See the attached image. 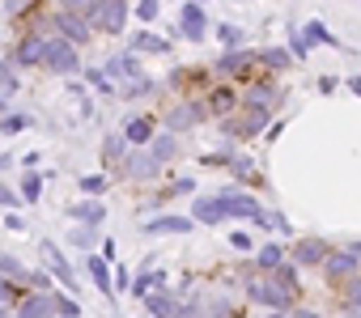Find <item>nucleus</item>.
I'll return each mask as SVG.
<instances>
[{
  "mask_svg": "<svg viewBox=\"0 0 361 318\" xmlns=\"http://www.w3.org/2000/svg\"><path fill=\"white\" fill-rule=\"evenodd\" d=\"M243 293H247V301L251 305H264V310H272V314H289V310H298V293H289L272 272H251V276H243Z\"/></svg>",
  "mask_w": 361,
  "mask_h": 318,
  "instance_id": "obj_1",
  "label": "nucleus"
},
{
  "mask_svg": "<svg viewBox=\"0 0 361 318\" xmlns=\"http://www.w3.org/2000/svg\"><path fill=\"white\" fill-rule=\"evenodd\" d=\"M264 72V64H259V51L255 47H230V51H221L213 64H209V77L213 81H234V85H247L251 77H259Z\"/></svg>",
  "mask_w": 361,
  "mask_h": 318,
  "instance_id": "obj_2",
  "label": "nucleus"
},
{
  "mask_svg": "<svg viewBox=\"0 0 361 318\" xmlns=\"http://www.w3.org/2000/svg\"><path fill=\"white\" fill-rule=\"evenodd\" d=\"M200 123H209V106H204L200 94H183V98H174V102L161 110V127H170L174 136H183V132H192V127H200Z\"/></svg>",
  "mask_w": 361,
  "mask_h": 318,
  "instance_id": "obj_3",
  "label": "nucleus"
},
{
  "mask_svg": "<svg viewBox=\"0 0 361 318\" xmlns=\"http://www.w3.org/2000/svg\"><path fill=\"white\" fill-rule=\"evenodd\" d=\"M115 183H157L161 179V162L145 148V144H128V153L115 162Z\"/></svg>",
  "mask_w": 361,
  "mask_h": 318,
  "instance_id": "obj_4",
  "label": "nucleus"
},
{
  "mask_svg": "<svg viewBox=\"0 0 361 318\" xmlns=\"http://www.w3.org/2000/svg\"><path fill=\"white\" fill-rule=\"evenodd\" d=\"M285 98H289V89H285L281 77H272V72H259V77H251L247 85H238V102H247V106H268V110H276V115H281Z\"/></svg>",
  "mask_w": 361,
  "mask_h": 318,
  "instance_id": "obj_5",
  "label": "nucleus"
},
{
  "mask_svg": "<svg viewBox=\"0 0 361 318\" xmlns=\"http://www.w3.org/2000/svg\"><path fill=\"white\" fill-rule=\"evenodd\" d=\"M43 68L51 77H77L81 72V47L60 39V34H47V51H43Z\"/></svg>",
  "mask_w": 361,
  "mask_h": 318,
  "instance_id": "obj_6",
  "label": "nucleus"
},
{
  "mask_svg": "<svg viewBox=\"0 0 361 318\" xmlns=\"http://www.w3.org/2000/svg\"><path fill=\"white\" fill-rule=\"evenodd\" d=\"M209 34V9L200 0H183L178 5V26L170 30V39H188V43H204Z\"/></svg>",
  "mask_w": 361,
  "mask_h": 318,
  "instance_id": "obj_7",
  "label": "nucleus"
},
{
  "mask_svg": "<svg viewBox=\"0 0 361 318\" xmlns=\"http://www.w3.org/2000/svg\"><path fill=\"white\" fill-rule=\"evenodd\" d=\"M43 51H47V34H39V30H22L5 60H9L18 72H26V68H43Z\"/></svg>",
  "mask_w": 361,
  "mask_h": 318,
  "instance_id": "obj_8",
  "label": "nucleus"
},
{
  "mask_svg": "<svg viewBox=\"0 0 361 318\" xmlns=\"http://www.w3.org/2000/svg\"><path fill=\"white\" fill-rule=\"evenodd\" d=\"M128 0H98V5H94V13L85 18L90 26H94V34H123V26H128Z\"/></svg>",
  "mask_w": 361,
  "mask_h": 318,
  "instance_id": "obj_9",
  "label": "nucleus"
},
{
  "mask_svg": "<svg viewBox=\"0 0 361 318\" xmlns=\"http://www.w3.org/2000/svg\"><path fill=\"white\" fill-rule=\"evenodd\" d=\"M192 221H196V225H226V221H234L230 196H226V191H217V196H196V200H192Z\"/></svg>",
  "mask_w": 361,
  "mask_h": 318,
  "instance_id": "obj_10",
  "label": "nucleus"
},
{
  "mask_svg": "<svg viewBox=\"0 0 361 318\" xmlns=\"http://www.w3.org/2000/svg\"><path fill=\"white\" fill-rule=\"evenodd\" d=\"M319 272L327 276V284L336 288L340 280H348L353 272H361V255H353L348 246H331L327 255H323V263H319Z\"/></svg>",
  "mask_w": 361,
  "mask_h": 318,
  "instance_id": "obj_11",
  "label": "nucleus"
},
{
  "mask_svg": "<svg viewBox=\"0 0 361 318\" xmlns=\"http://www.w3.org/2000/svg\"><path fill=\"white\" fill-rule=\"evenodd\" d=\"M51 30H56L60 39L77 43V47L94 43V26H90V22H85L81 13H68V9H51Z\"/></svg>",
  "mask_w": 361,
  "mask_h": 318,
  "instance_id": "obj_12",
  "label": "nucleus"
},
{
  "mask_svg": "<svg viewBox=\"0 0 361 318\" xmlns=\"http://www.w3.org/2000/svg\"><path fill=\"white\" fill-rule=\"evenodd\" d=\"M200 98H204V106H209V119H221V115L238 110V85H234V81H209V85L200 89Z\"/></svg>",
  "mask_w": 361,
  "mask_h": 318,
  "instance_id": "obj_13",
  "label": "nucleus"
},
{
  "mask_svg": "<svg viewBox=\"0 0 361 318\" xmlns=\"http://www.w3.org/2000/svg\"><path fill=\"white\" fill-rule=\"evenodd\" d=\"M13 314H22V318H47V314H56V288H22Z\"/></svg>",
  "mask_w": 361,
  "mask_h": 318,
  "instance_id": "obj_14",
  "label": "nucleus"
},
{
  "mask_svg": "<svg viewBox=\"0 0 361 318\" xmlns=\"http://www.w3.org/2000/svg\"><path fill=\"white\" fill-rule=\"evenodd\" d=\"M327 250H331V242H327V238H314V234H310V238H298V242L289 246V259H293V263H298V267L306 272V267H319Z\"/></svg>",
  "mask_w": 361,
  "mask_h": 318,
  "instance_id": "obj_15",
  "label": "nucleus"
},
{
  "mask_svg": "<svg viewBox=\"0 0 361 318\" xmlns=\"http://www.w3.org/2000/svg\"><path fill=\"white\" fill-rule=\"evenodd\" d=\"M39 250H43V259H47V272H51L68 293H77V272H73V263L60 255V246H56L51 238H43V242H39Z\"/></svg>",
  "mask_w": 361,
  "mask_h": 318,
  "instance_id": "obj_16",
  "label": "nucleus"
},
{
  "mask_svg": "<svg viewBox=\"0 0 361 318\" xmlns=\"http://www.w3.org/2000/svg\"><path fill=\"white\" fill-rule=\"evenodd\" d=\"M226 174H230V179H238L243 187H264V174H259V166H255V157H251V153H243V148H234V153H230Z\"/></svg>",
  "mask_w": 361,
  "mask_h": 318,
  "instance_id": "obj_17",
  "label": "nucleus"
},
{
  "mask_svg": "<svg viewBox=\"0 0 361 318\" xmlns=\"http://www.w3.org/2000/svg\"><path fill=\"white\" fill-rule=\"evenodd\" d=\"M64 217L68 221H81V225H106V204H102V196H85V200H77V204H68L64 208Z\"/></svg>",
  "mask_w": 361,
  "mask_h": 318,
  "instance_id": "obj_18",
  "label": "nucleus"
},
{
  "mask_svg": "<svg viewBox=\"0 0 361 318\" xmlns=\"http://www.w3.org/2000/svg\"><path fill=\"white\" fill-rule=\"evenodd\" d=\"M209 81H213L209 68H174L166 77V89H174V94H200Z\"/></svg>",
  "mask_w": 361,
  "mask_h": 318,
  "instance_id": "obj_19",
  "label": "nucleus"
},
{
  "mask_svg": "<svg viewBox=\"0 0 361 318\" xmlns=\"http://www.w3.org/2000/svg\"><path fill=\"white\" fill-rule=\"evenodd\" d=\"M157 89H161V81H157V77H149V72H136L132 81L115 85V98H123V102H145V98H153Z\"/></svg>",
  "mask_w": 361,
  "mask_h": 318,
  "instance_id": "obj_20",
  "label": "nucleus"
},
{
  "mask_svg": "<svg viewBox=\"0 0 361 318\" xmlns=\"http://www.w3.org/2000/svg\"><path fill=\"white\" fill-rule=\"evenodd\" d=\"M192 229H196V221H192V217H178V212H166V217H149V221H145V234H153V238H157V234H178V238H188Z\"/></svg>",
  "mask_w": 361,
  "mask_h": 318,
  "instance_id": "obj_21",
  "label": "nucleus"
},
{
  "mask_svg": "<svg viewBox=\"0 0 361 318\" xmlns=\"http://www.w3.org/2000/svg\"><path fill=\"white\" fill-rule=\"evenodd\" d=\"M145 148H149V153L157 157V162H161V166H170V162H174V157H178V153H183V148H178V136H174L170 127H157V132L149 136V144H145Z\"/></svg>",
  "mask_w": 361,
  "mask_h": 318,
  "instance_id": "obj_22",
  "label": "nucleus"
},
{
  "mask_svg": "<svg viewBox=\"0 0 361 318\" xmlns=\"http://www.w3.org/2000/svg\"><path fill=\"white\" fill-rule=\"evenodd\" d=\"M170 47H174L170 34H153V30H136L128 43V51H136V56H166Z\"/></svg>",
  "mask_w": 361,
  "mask_h": 318,
  "instance_id": "obj_23",
  "label": "nucleus"
},
{
  "mask_svg": "<svg viewBox=\"0 0 361 318\" xmlns=\"http://www.w3.org/2000/svg\"><path fill=\"white\" fill-rule=\"evenodd\" d=\"M102 68H106V77H111L115 85H123V81H132V77L140 72V56H136V51H119V56H111Z\"/></svg>",
  "mask_w": 361,
  "mask_h": 318,
  "instance_id": "obj_24",
  "label": "nucleus"
},
{
  "mask_svg": "<svg viewBox=\"0 0 361 318\" xmlns=\"http://www.w3.org/2000/svg\"><path fill=\"white\" fill-rule=\"evenodd\" d=\"M90 255V250H85ZM85 276L94 280V288L106 297V301H115V284H111V259H98V255H90L85 259Z\"/></svg>",
  "mask_w": 361,
  "mask_h": 318,
  "instance_id": "obj_25",
  "label": "nucleus"
},
{
  "mask_svg": "<svg viewBox=\"0 0 361 318\" xmlns=\"http://www.w3.org/2000/svg\"><path fill=\"white\" fill-rule=\"evenodd\" d=\"M259 64H264V72H272V77H289L298 60L289 56V47H264V51H259Z\"/></svg>",
  "mask_w": 361,
  "mask_h": 318,
  "instance_id": "obj_26",
  "label": "nucleus"
},
{
  "mask_svg": "<svg viewBox=\"0 0 361 318\" xmlns=\"http://www.w3.org/2000/svg\"><path fill=\"white\" fill-rule=\"evenodd\" d=\"M251 255H255V259H251V263H255V267H259V272H272V267H276V263H281V259H289V246H285V242H281V238H268V242H264V246H255V250H251Z\"/></svg>",
  "mask_w": 361,
  "mask_h": 318,
  "instance_id": "obj_27",
  "label": "nucleus"
},
{
  "mask_svg": "<svg viewBox=\"0 0 361 318\" xmlns=\"http://www.w3.org/2000/svg\"><path fill=\"white\" fill-rule=\"evenodd\" d=\"M119 132H123V140H128V144H149V136L157 132V119H153V115H132Z\"/></svg>",
  "mask_w": 361,
  "mask_h": 318,
  "instance_id": "obj_28",
  "label": "nucleus"
},
{
  "mask_svg": "<svg viewBox=\"0 0 361 318\" xmlns=\"http://www.w3.org/2000/svg\"><path fill=\"white\" fill-rule=\"evenodd\" d=\"M47 179H51V174H43V170L26 166V174H22V183H18V196H22V204H39V200H43V187H47Z\"/></svg>",
  "mask_w": 361,
  "mask_h": 318,
  "instance_id": "obj_29",
  "label": "nucleus"
},
{
  "mask_svg": "<svg viewBox=\"0 0 361 318\" xmlns=\"http://www.w3.org/2000/svg\"><path fill=\"white\" fill-rule=\"evenodd\" d=\"M226 196H230V208H234V221H251L264 204L247 191V187H226Z\"/></svg>",
  "mask_w": 361,
  "mask_h": 318,
  "instance_id": "obj_30",
  "label": "nucleus"
},
{
  "mask_svg": "<svg viewBox=\"0 0 361 318\" xmlns=\"http://www.w3.org/2000/svg\"><path fill=\"white\" fill-rule=\"evenodd\" d=\"M302 34H306V43H310V47H336V51H348V47H344V43H340V39H336L323 22H319V18L302 22Z\"/></svg>",
  "mask_w": 361,
  "mask_h": 318,
  "instance_id": "obj_31",
  "label": "nucleus"
},
{
  "mask_svg": "<svg viewBox=\"0 0 361 318\" xmlns=\"http://www.w3.org/2000/svg\"><path fill=\"white\" fill-rule=\"evenodd\" d=\"M140 305L149 310V314H178V293H170V288H153V293H145L140 297Z\"/></svg>",
  "mask_w": 361,
  "mask_h": 318,
  "instance_id": "obj_32",
  "label": "nucleus"
},
{
  "mask_svg": "<svg viewBox=\"0 0 361 318\" xmlns=\"http://www.w3.org/2000/svg\"><path fill=\"white\" fill-rule=\"evenodd\" d=\"M166 280H170L166 272H157V267H145V272H140V276L128 284V293H132V301H140L145 293H153V288H166Z\"/></svg>",
  "mask_w": 361,
  "mask_h": 318,
  "instance_id": "obj_33",
  "label": "nucleus"
},
{
  "mask_svg": "<svg viewBox=\"0 0 361 318\" xmlns=\"http://www.w3.org/2000/svg\"><path fill=\"white\" fill-rule=\"evenodd\" d=\"M336 288H340V310H344V314H361V272H353V276L340 280Z\"/></svg>",
  "mask_w": 361,
  "mask_h": 318,
  "instance_id": "obj_34",
  "label": "nucleus"
},
{
  "mask_svg": "<svg viewBox=\"0 0 361 318\" xmlns=\"http://www.w3.org/2000/svg\"><path fill=\"white\" fill-rule=\"evenodd\" d=\"M81 77H85V85H90L94 94H102V98H115V81L106 77V68H102V64H90V68L81 64Z\"/></svg>",
  "mask_w": 361,
  "mask_h": 318,
  "instance_id": "obj_35",
  "label": "nucleus"
},
{
  "mask_svg": "<svg viewBox=\"0 0 361 318\" xmlns=\"http://www.w3.org/2000/svg\"><path fill=\"white\" fill-rule=\"evenodd\" d=\"M26 127H35V115L30 110H5V115H0V136H18Z\"/></svg>",
  "mask_w": 361,
  "mask_h": 318,
  "instance_id": "obj_36",
  "label": "nucleus"
},
{
  "mask_svg": "<svg viewBox=\"0 0 361 318\" xmlns=\"http://www.w3.org/2000/svg\"><path fill=\"white\" fill-rule=\"evenodd\" d=\"M196 191V179H174V183H166V187H157V208H166L170 200H178V196H192Z\"/></svg>",
  "mask_w": 361,
  "mask_h": 318,
  "instance_id": "obj_37",
  "label": "nucleus"
},
{
  "mask_svg": "<svg viewBox=\"0 0 361 318\" xmlns=\"http://www.w3.org/2000/svg\"><path fill=\"white\" fill-rule=\"evenodd\" d=\"M111 183H115V179H111L106 170H94V174H81V179H77L81 196H106V191H111Z\"/></svg>",
  "mask_w": 361,
  "mask_h": 318,
  "instance_id": "obj_38",
  "label": "nucleus"
},
{
  "mask_svg": "<svg viewBox=\"0 0 361 318\" xmlns=\"http://www.w3.org/2000/svg\"><path fill=\"white\" fill-rule=\"evenodd\" d=\"M77 229H68V246H77V250H94L98 246V225H81V221H73Z\"/></svg>",
  "mask_w": 361,
  "mask_h": 318,
  "instance_id": "obj_39",
  "label": "nucleus"
},
{
  "mask_svg": "<svg viewBox=\"0 0 361 318\" xmlns=\"http://www.w3.org/2000/svg\"><path fill=\"white\" fill-rule=\"evenodd\" d=\"M123 153H128V140H123V132H106V140H102V162H106V166H115Z\"/></svg>",
  "mask_w": 361,
  "mask_h": 318,
  "instance_id": "obj_40",
  "label": "nucleus"
},
{
  "mask_svg": "<svg viewBox=\"0 0 361 318\" xmlns=\"http://www.w3.org/2000/svg\"><path fill=\"white\" fill-rule=\"evenodd\" d=\"M213 34H217V43H221L226 51H230V47H243V43H247V30H243V26H234V22H221V26H217Z\"/></svg>",
  "mask_w": 361,
  "mask_h": 318,
  "instance_id": "obj_41",
  "label": "nucleus"
},
{
  "mask_svg": "<svg viewBox=\"0 0 361 318\" xmlns=\"http://www.w3.org/2000/svg\"><path fill=\"white\" fill-rule=\"evenodd\" d=\"M285 47H289V56H293L298 64H306V60H310V43H306L302 26H289V39H285Z\"/></svg>",
  "mask_w": 361,
  "mask_h": 318,
  "instance_id": "obj_42",
  "label": "nucleus"
},
{
  "mask_svg": "<svg viewBox=\"0 0 361 318\" xmlns=\"http://www.w3.org/2000/svg\"><path fill=\"white\" fill-rule=\"evenodd\" d=\"M22 89V77H18V68L5 60V56H0V94H5V98H13Z\"/></svg>",
  "mask_w": 361,
  "mask_h": 318,
  "instance_id": "obj_43",
  "label": "nucleus"
},
{
  "mask_svg": "<svg viewBox=\"0 0 361 318\" xmlns=\"http://www.w3.org/2000/svg\"><path fill=\"white\" fill-rule=\"evenodd\" d=\"M56 314H64V318H81L85 310H81V301H77V293H68V288L60 293V288H56Z\"/></svg>",
  "mask_w": 361,
  "mask_h": 318,
  "instance_id": "obj_44",
  "label": "nucleus"
},
{
  "mask_svg": "<svg viewBox=\"0 0 361 318\" xmlns=\"http://www.w3.org/2000/svg\"><path fill=\"white\" fill-rule=\"evenodd\" d=\"M18 297H22V284H18V280H9L5 272H0V310H13V305H18Z\"/></svg>",
  "mask_w": 361,
  "mask_h": 318,
  "instance_id": "obj_45",
  "label": "nucleus"
},
{
  "mask_svg": "<svg viewBox=\"0 0 361 318\" xmlns=\"http://www.w3.org/2000/svg\"><path fill=\"white\" fill-rule=\"evenodd\" d=\"M22 288H56V276H51V272H30V267H26Z\"/></svg>",
  "mask_w": 361,
  "mask_h": 318,
  "instance_id": "obj_46",
  "label": "nucleus"
},
{
  "mask_svg": "<svg viewBox=\"0 0 361 318\" xmlns=\"http://www.w3.org/2000/svg\"><path fill=\"white\" fill-rule=\"evenodd\" d=\"M132 13L149 26V22H157V18H161V0H136V9H132Z\"/></svg>",
  "mask_w": 361,
  "mask_h": 318,
  "instance_id": "obj_47",
  "label": "nucleus"
},
{
  "mask_svg": "<svg viewBox=\"0 0 361 318\" xmlns=\"http://www.w3.org/2000/svg\"><path fill=\"white\" fill-rule=\"evenodd\" d=\"M0 272H5L9 280H18V284H22V276H26V263H22V259H13V255H5V250H0Z\"/></svg>",
  "mask_w": 361,
  "mask_h": 318,
  "instance_id": "obj_48",
  "label": "nucleus"
},
{
  "mask_svg": "<svg viewBox=\"0 0 361 318\" xmlns=\"http://www.w3.org/2000/svg\"><path fill=\"white\" fill-rule=\"evenodd\" d=\"M30 9H39V0H5V18H13V22H22Z\"/></svg>",
  "mask_w": 361,
  "mask_h": 318,
  "instance_id": "obj_49",
  "label": "nucleus"
},
{
  "mask_svg": "<svg viewBox=\"0 0 361 318\" xmlns=\"http://www.w3.org/2000/svg\"><path fill=\"white\" fill-rule=\"evenodd\" d=\"M230 250H234V255H251V250H255V238H251L247 229H234V234H230Z\"/></svg>",
  "mask_w": 361,
  "mask_h": 318,
  "instance_id": "obj_50",
  "label": "nucleus"
},
{
  "mask_svg": "<svg viewBox=\"0 0 361 318\" xmlns=\"http://www.w3.org/2000/svg\"><path fill=\"white\" fill-rule=\"evenodd\" d=\"M204 310H209V314H234V297H226V293L204 297Z\"/></svg>",
  "mask_w": 361,
  "mask_h": 318,
  "instance_id": "obj_51",
  "label": "nucleus"
},
{
  "mask_svg": "<svg viewBox=\"0 0 361 318\" xmlns=\"http://www.w3.org/2000/svg\"><path fill=\"white\" fill-rule=\"evenodd\" d=\"M94 5H98V0H56V9H68V13H81V18H90V13H94Z\"/></svg>",
  "mask_w": 361,
  "mask_h": 318,
  "instance_id": "obj_52",
  "label": "nucleus"
},
{
  "mask_svg": "<svg viewBox=\"0 0 361 318\" xmlns=\"http://www.w3.org/2000/svg\"><path fill=\"white\" fill-rule=\"evenodd\" d=\"M18 204H22L18 187H13V183H5V179H0V208H18Z\"/></svg>",
  "mask_w": 361,
  "mask_h": 318,
  "instance_id": "obj_53",
  "label": "nucleus"
},
{
  "mask_svg": "<svg viewBox=\"0 0 361 318\" xmlns=\"http://www.w3.org/2000/svg\"><path fill=\"white\" fill-rule=\"evenodd\" d=\"M5 229H13V234H26L30 225H26V217H22V212H13V208H5Z\"/></svg>",
  "mask_w": 361,
  "mask_h": 318,
  "instance_id": "obj_54",
  "label": "nucleus"
},
{
  "mask_svg": "<svg viewBox=\"0 0 361 318\" xmlns=\"http://www.w3.org/2000/svg\"><path fill=\"white\" fill-rule=\"evenodd\" d=\"M111 284H115V297H119V293H128V284H132V272H128V267H115V272H111Z\"/></svg>",
  "mask_w": 361,
  "mask_h": 318,
  "instance_id": "obj_55",
  "label": "nucleus"
},
{
  "mask_svg": "<svg viewBox=\"0 0 361 318\" xmlns=\"http://www.w3.org/2000/svg\"><path fill=\"white\" fill-rule=\"evenodd\" d=\"M268 221H272V229H276V234H293V225L285 221V212H276V208H272V212H268Z\"/></svg>",
  "mask_w": 361,
  "mask_h": 318,
  "instance_id": "obj_56",
  "label": "nucleus"
},
{
  "mask_svg": "<svg viewBox=\"0 0 361 318\" xmlns=\"http://www.w3.org/2000/svg\"><path fill=\"white\" fill-rule=\"evenodd\" d=\"M336 85H340V77H331V72L319 77V94H336Z\"/></svg>",
  "mask_w": 361,
  "mask_h": 318,
  "instance_id": "obj_57",
  "label": "nucleus"
},
{
  "mask_svg": "<svg viewBox=\"0 0 361 318\" xmlns=\"http://www.w3.org/2000/svg\"><path fill=\"white\" fill-rule=\"evenodd\" d=\"M13 162H18L13 153H0V174H9V170H13Z\"/></svg>",
  "mask_w": 361,
  "mask_h": 318,
  "instance_id": "obj_58",
  "label": "nucleus"
},
{
  "mask_svg": "<svg viewBox=\"0 0 361 318\" xmlns=\"http://www.w3.org/2000/svg\"><path fill=\"white\" fill-rule=\"evenodd\" d=\"M348 89H353V94L361 98V77H348Z\"/></svg>",
  "mask_w": 361,
  "mask_h": 318,
  "instance_id": "obj_59",
  "label": "nucleus"
},
{
  "mask_svg": "<svg viewBox=\"0 0 361 318\" xmlns=\"http://www.w3.org/2000/svg\"><path fill=\"white\" fill-rule=\"evenodd\" d=\"M348 250H353V255H361V242H348Z\"/></svg>",
  "mask_w": 361,
  "mask_h": 318,
  "instance_id": "obj_60",
  "label": "nucleus"
},
{
  "mask_svg": "<svg viewBox=\"0 0 361 318\" xmlns=\"http://www.w3.org/2000/svg\"><path fill=\"white\" fill-rule=\"evenodd\" d=\"M200 5H213V0H200Z\"/></svg>",
  "mask_w": 361,
  "mask_h": 318,
  "instance_id": "obj_61",
  "label": "nucleus"
}]
</instances>
